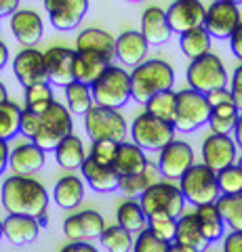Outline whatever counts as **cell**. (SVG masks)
I'll return each mask as SVG.
<instances>
[{
  "mask_svg": "<svg viewBox=\"0 0 242 252\" xmlns=\"http://www.w3.org/2000/svg\"><path fill=\"white\" fill-rule=\"evenodd\" d=\"M228 40H230V49H232V53H234V57L242 59V23L232 32Z\"/></svg>",
  "mask_w": 242,
  "mask_h": 252,
  "instance_id": "cell-50",
  "label": "cell"
},
{
  "mask_svg": "<svg viewBox=\"0 0 242 252\" xmlns=\"http://www.w3.org/2000/svg\"><path fill=\"white\" fill-rule=\"evenodd\" d=\"M84 128H87V135L91 137V141L107 139L122 143L129 132V124L118 109L91 105L87 114H84Z\"/></svg>",
  "mask_w": 242,
  "mask_h": 252,
  "instance_id": "cell-8",
  "label": "cell"
},
{
  "mask_svg": "<svg viewBox=\"0 0 242 252\" xmlns=\"http://www.w3.org/2000/svg\"><path fill=\"white\" fill-rule=\"evenodd\" d=\"M147 49H150V44L145 42L141 32H137V30H127L118 38H114V57L122 65L137 67L139 63H143Z\"/></svg>",
  "mask_w": 242,
  "mask_h": 252,
  "instance_id": "cell-20",
  "label": "cell"
},
{
  "mask_svg": "<svg viewBox=\"0 0 242 252\" xmlns=\"http://www.w3.org/2000/svg\"><path fill=\"white\" fill-rule=\"evenodd\" d=\"M177 244H181V246H187L196 252H202L205 248H208V242L202 238L200 233V227L196 223V217H194V212H185L177 219V225H175V240Z\"/></svg>",
  "mask_w": 242,
  "mask_h": 252,
  "instance_id": "cell-28",
  "label": "cell"
},
{
  "mask_svg": "<svg viewBox=\"0 0 242 252\" xmlns=\"http://www.w3.org/2000/svg\"><path fill=\"white\" fill-rule=\"evenodd\" d=\"M104 227L105 220L97 210L76 212L64 220V233L69 242H91L93 238H99Z\"/></svg>",
  "mask_w": 242,
  "mask_h": 252,
  "instance_id": "cell-16",
  "label": "cell"
},
{
  "mask_svg": "<svg viewBox=\"0 0 242 252\" xmlns=\"http://www.w3.org/2000/svg\"><path fill=\"white\" fill-rule=\"evenodd\" d=\"M13 74L23 89L46 82L42 53L38 49H34V46L32 49H21L13 59Z\"/></svg>",
  "mask_w": 242,
  "mask_h": 252,
  "instance_id": "cell-18",
  "label": "cell"
},
{
  "mask_svg": "<svg viewBox=\"0 0 242 252\" xmlns=\"http://www.w3.org/2000/svg\"><path fill=\"white\" fill-rule=\"evenodd\" d=\"M131 82V99H135L137 103L150 101L154 94L162 91H169L175 82V69L171 63L162 59H147L139 63L137 67H133L129 74Z\"/></svg>",
  "mask_w": 242,
  "mask_h": 252,
  "instance_id": "cell-2",
  "label": "cell"
},
{
  "mask_svg": "<svg viewBox=\"0 0 242 252\" xmlns=\"http://www.w3.org/2000/svg\"><path fill=\"white\" fill-rule=\"evenodd\" d=\"M194 162V149L190 143L185 141H179L173 139L171 143H167L165 147L158 152V172L167 181H175V179H181L183 172L192 166Z\"/></svg>",
  "mask_w": 242,
  "mask_h": 252,
  "instance_id": "cell-12",
  "label": "cell"
},
{
  "mask_svg": "<svg viewBox=\"0 0 242 252\" xmlns=\"http://www.w3.org/2000/svg\"><path fill=\"white\" fill-rule=\"evenodd\" d=\"M11 32L26 49H32L44 34V21L40 13L32 9H19L11 15Z\"/></svg>",
  "mask_w": 242,
  "mask_h": 252,
  "instance_id": "cell-19",
  "label": "cell"
},
{
  "mask_svg": "<svg viewBox=\"0 0 242 252\" xmlns=\"http://www.w3.org/2000/svg\"><path fill=\"white\" fill-rule=\"evenodd\" d=\"M223 252H242V231H232L225 235Z\"/></svg>",
  "mask_w": 242,
  "mask_h": 252,
  "instance_id": "cell-49",
  "label": "cell"
},
{
  "mask_svg": "<svg viewBox=\"0 0 242 252\" xmlns=\"http://www.w3.org/2000/svg\"><path fill=\"white\" fill-rule=\"evenodd\" d=\"M158 166L154 162H147V166L137 172V175H131V177H118V191L127 193V195H141L143 191L150 185H154L158 181Z\"/></svg>",
  "mask_w": 242,
  "mask_h": 252,
  "instance_id": "cell-32",
  "label": "cell"
},
{
  "mask_svg": "<svg viewBox=\"0 0 242 252\" xmlns=\"http://www.w3.org/2000/svg\"><path fill=\"white\" fill-rule=\"evenodd\" d=\"M205 99H207V103H208L210 109H213V107H219V105L234 103V101H232V94H230V91H228V86H225V89H217V91L207 93Z\"/></svg>",
  "mask_w": 242,
  "mask_h": 252,
  "instance_id": "cell-47",
  "label": "cell"
},
{
  "mask_svg": "<svg viewBox=\"0 0 242 252\" xmlns=\"http://www.w3.org/2000/svg\"><path fill=\"white\" fill-rule=\"evenodd\" d=\"M15 11H19L17 0H0V15H13Z\"/></svg>",
  "mask_w": 242,
  "mask_h": 252,
  "instance_id": "cell-53",
  "label": "cell"
},
{
  "mask_svg": "<svg viewBox=\"0 0 242 252\" xmlns=\"http://www.w3.org/2000/svg\"><path fill=\"white\" fill-rule=\"evenodd\" d=\"M107 65H112V63L105 61L104 57H99V55L76 53V57H74V80L80 82V84L91 86L101 76V72H104Z\"/></svg>",
  "mask_w": 242,
  "mask_h": 252,
  "instance_id": "cell-29",
  "label": "cell"
},
{
  "mask_svg": "<svg viewBox=\"0 0 242 252\" xmlns=\"http://www.w3.org/2000/svg\"><path fill=\"white\" fill-rule=\"evenodd\" d=\"M66 107L69 114L74 116H84L87 109L93 105V97H91V86L80 84V82H69L66 86Z\"/></svg>",
  "mask_w": 242,
  "mask_h": 252,
  "instance_id": "cell-37",
  "label": "cell"
},
{
  "mask_svg": "<svg viewBox=\"0 0 242 252\" xmlns=\"http://www.w3.org/2000/svg\"><path fill=\"white\" fill-rule=\"evenodd\" d=\"M232 94V101L238 109L242 107V65H238L232 74V89H228Z\"/></svg>",
  "mask_w": 242,
  "mask_h": 252,
  "instance_id": "cell-48",
  "label": "cell"
},
{
  "mask_svg": "<svg viewBox=\"0 0 242 252\" xmlns=\"http://www.w3.org/2000/svg\"><path fill=\"white\" fill-rule=\"evenodd\" d=\"M44 160H46V154L40 147H36L32 141L13 147L9 154V166L13 168L15 175H23V177L38 172L44 166Z\"/></svg>",
  "mask_w": 242,
  "mask_h": 252,
  "instance_id": "cell-22",
  "label": "cell"
},
{
  "mask_svg": "<svg viewBox=\"0 0 242 252\" xmlns=\"http://www.w3.org/2000/svg\"><path fill=\"white\" fill-rule=\"evenodd\" d=\"M76 53H93L105 61L114 59V36L107 30L87 28L76 36Z\"/></svg>",
  "mask_w": 242,
  "mask_h": 252,
  "instance_id": "cell-21",
  "label": "cell"
},
{
  "mask_svg": "<svg viewBox=\"0 0 242 252\" xmlns=\"http://www.w3.org/2000/svg\"><path fill=\"white\" fill-rule=\"evenodd\" d=\"M131 139L141 152H160L175 139V128L171 122L158 120L152 114H139L131 124Z\"/></svg>",
  "mask_w": 242,
  "mask_h": 252,
  "instance_id": "cell-7",
  "label": "cell"
},
{
  "mask_svg": "<svg viewBox=\"0 0 242 252\" xmlns=\"http://www.w3.org/2000/svg\"><path fill=\"white\" fill-rule=\"evenodd\" d=\"M36 223H38V227H46V223H49V217H46V212H42V215L36 217Z\"/></svg>",
  "mask_w": 242,
  "mask_h": 252,
  "instance_id": "cell-56",
  "label": "cell"
},
{
  "mask_svg": "<svg viewBox=\"0 0 242 252\" xmlns=\"http://www.w3.org/2000/svg\"><path fill=\"white\" fill-rule=\"evenodd\" d=\"M175 225H177V219L169 215H152L145 220V229H150L156 238L165 240L169 244L175 240Z\"/></svg>",
  "mask_w": 242,
  "mask_h": 252,
  "instance_id": "cell-43",
  "label": "cell"
},
{
  "mask_svg": "<svg viewBox=\"0 0 242 252\" xmlns=\"http://www.w3.org/2000/svg\"><path fill=\"white\" fill-rule=\"evenodd\" d=\"M175 97H177V93H173V89L154 94L150 101H145V112L156 116L158 120L173 122V116H175Z\"/></svg>",
  "mask_w": 242,
  "mask_h": 252,
  "instance_id": "cell-39",
  "label": "cell"
},
{
  "mask_svg": "<svg viewBox=\"0 0 242 252\" xmlns=\"http://www.w3.org/2000/svg\"><path fill=\"white\" fill-rule=\"evenodd\" d=\"M238 120H240V109L234 103H228L210 109L207 124L213 130V135H230Z\"/></svg>",
  "mask_w": 242,
  "mask_h": 252,
  "instance_id": "cell-35",
  "label": "cell"
},
{
  "mask_svg": "<svg viewBox=\"0 0 242 252\" xmlns=\"http://www.w3.org/2000/svg\"><path fill=\"white\" fill-rule=\"evenodd\" d=\"M185 78L190 89L200 94H207L217 89H225L230 80L223 61L213 53H207L202 57L190 61V65L185 69Z\"/></svg>",
  "mask_w": 242,
  "mask_h": 252,
  "instance_id": "cell-6",
  "label": "cell"
},
{
  "mask_svg": "<svg viewBox=\"0 0 242 252\" xmlns=\"http://www.w3.org/2000/svg\"><path fill=\"white\" fill-rule=\"evenodd\" d=\"M0 202L9 210V215H23L36 219L38 215L46 212L49 191L34 177L15 175L2 181V185H0Z\"/></svg>",
  "mask_w": 242,
  "mask_h": 252,
  "instance_id": "cell-1",
  "label": "cell"
},
{
  "mask_svg": "<svg viewBox=\"0 0 242 252\" xmlns=\"http://www.w3.org/2000/svg\"><path fill=\"white\" fill-rule=\"evenodd\" d=\"M238 147L230 135H208L202 141V164L210 170H221L236 164Z\"/></svg>",
  "mask_w": 242,
  "mask_h": 252,
  "instance_id": "cell-15",
  "label": "cell"
},
{
  "mask_svg": "<svg viewBox=\"0 0 242 252\" xmlns=\"http://www.w3.org/2000/svg\"><path fill=\"white\" fill-rule=\"evenodd\" d=\"M80 172L87 185L91 189H95L99 193H110L118 187V175L114 172L112 166H104V164H97L93 158H84L80 164Z\"/></svg>",
  "mask_w": 242,
  "mask_h": 252,
  "instance_id": "cell-24",
  "label": "cell"
},
{
  "mask_svg": "<svg viewBox=\"0 0 242 252\" xmlns=\"http://www.w3.org/2000/svg\"><path fill=\"white\" fill-rule=\"evenodd\" d=\"M205 11L207 6L198 2V0H177L165 11L167 15V23L171 28V34H185L190 30L202 28L205 23Z\"/></svg>",
  "mask_w": 242,
  "mask_h": 252,
  "instance_id": "cell-13",
  "label": "cell"
},
{
  "mask_svg": "<svg viewBox=\"0 0 242 252\" xmlns=\"http://www.w3.org/2000/svg\"><path fill=\"white\" fill-rule=\"evenodd\" d=\"M240 26V9L232 0H217L208 4L205 11V23L202 28L207 30L210 38H230V34Z\"/></svg>",
  "mask_w": 242,
  "mask_h": 252,
  "instance_id": "cell-11",
  "label": "cell"
},
{
  "mask_svg": "<svg viewBox=\"0 0 242 252\" xmlns=\"http://www.w3.org/2000/svg\"><path fill=\"white\" fill-rule=\"evenodd\" d=\"M59 252H99V250L95 244H91V242H69Z\"/></svg>",
  "mask_w": 242,
  "mask_h": 252,
  "instance_id": "cell-51",
  "label": "cell"
},
{
  "mask_svg": "<svg viewBox=\"0 0 242 252\" xmlns=\"http://www.w3.org/2000/svg\"><path fill=\"white\" fill-rule=\"evenodd\" d=\"M99 242L107 252H131L133 248V233L124 231L118 225H107L99 235Z\"/></svg>",
  "mask_w": 242,
  "mask_h": 252,
  "instance_id": "cell-38",
  "label": "cell"
},
{
  "mask_svg": "<svg viewBox=\"0 0 242 252\" xmlns=\"http://www.w3.org/2000/svg\"><path fill=\"white\" fill-rule=\"evenodd\" d=\"M53 99L55 97H53V89L49 82H40L26 89V109H32V112H42Z\"/></svg>",
  "mask_w": 242,
  "mask_h": 252,
  "instance_id": "cell-42",
  "label": "cell"
},
{
  "mask_svg": "<svg viewBox=\"0 0 242 252\" xmlns=\"http://www.w3.org/2000/svg\"><path fill=\"white\" fill-rule=\"evenodd\" d=\"M147 156L145 152H141L137 145L133 143H118V152L114 156V162H112V168L118 177H131V175H137L147 166Z\"/></svg>",
  "mask_w": 242,
  "mask_h": 252,
  "instance_id": "cell-25",
  "label": "cell"
},
{
  "mask_svg": "<svg viewBox=\"0 0 242 252\" xmlns=\"http://www.w3.org/2000/svg\"><path fill=\"white\" fill-rule=\"evenodd\" d=\"M215 177H217L219 193L240 195V191H242V168L238 166V164H230V166L217 170Z\"/></svg>",
  "mask_w": 242,
  "mask_h": 252,
  "instance_id": "cell-41",
  "label": "cell"
},
{
  "mask_svg": "<svg viewBox=\"0 0 242 252\" xmlns=\"http://www.w3.org/2000/svg\"><path fill=\"white\" fill-rule=\"evenodd\" d=\"M141 36L147 44H165L171 38V28L167 23V15L158 6H147L141 15Z\"/></svg>",
  "mask_w": 242,
  "mask_h": 252,
  "instance_id": "cell-26",
  "label": "cell"
},
{
  "mask_svg": "<svg viewBox=\"0 0 242 252\" xmlns=\"http://www.w3.org/2000/svg\"><path fill=\"white\" fill-rule=\"evenodd\" d=\"M179 191L183 200L194 204V206H205V204H215L219 198V187H217L215 170H210L205 164H192L179 179Z\"/></svg>",
  "mask_w": 242,
  "mask_h": 252,
  "instance_id": "cell-5",
  "label": "cell"
},
{
  "mask_svg": "<svg viewBox=\"0 0 242 252\" xmlns=\"http://www.w3.org/2000/svg\"><path fill=\"white\" fill-rule=\"evenodd\" d=\"M0 240H2V219H0Z\"/></svg>",
  "mask_w": 242,
  "mask_h": 252,
  "instance_id": "cell-58",
  "label": "cell"
},
{
  "mask_svg": "<svg viewBox=\"0 0 242 252\" xmlns=\"http://www.w3.org/2000/svg\"><path fill=\"white\" fill-rule=\"evenodd\" d=\"M169 242L156 238L150 229H143L137 233V238L133 240V252H167Z\"/></svg>",
  "mask_w": 242,
  "mask_h": 252,
  "instance_id": "cell-44",
  "label": "cell"
},
{
  "mask_svg": "<svg viewBox=\"0 0 242 252\" xmlns=\"http://www.w3.org/2000/svg\"><path fill=\"white\" fill-rule=\"evenodd\" d=\"M139 206L143 208L145 217L152 215H169L173 219H179L183 215L185 200L179 187L171 181H156L141 193V202Z\"/></svg>",
  "mask_w": 242,
  "mask_h": 252,
  "instance_id": "cell-9",
  "label": "cell"
},
{
  "mask_svg": "<svg viewBox=\"0 0 242 252\" xmlns=\"http://www.w3.org/2000/svg\"><path fill=\"white\" fill-rule=\"evenodd\" d=\"M91 97L93 105L118 109L124 107L131 99V82L129 72L118 65H107L101 76L91 84Z\"/></svg>",
  "mask_w": 242,
  "mask_h": 252,
  "instance_id": "cell-4",
  "label": "cell"
},
{
  "mask_svg": "<svg viewBox=\"0 0 242 252\" xmlns=\"http://www.w3.org/2000/svg\"><path fill=\"white\" fill-rule=\"evenodd\" d=\"M55 152V160L61 168H68V170H74V168H80L82 160L87 158V152H84V143L78 135H68L66 139L59 141V145L53 149Z\"/></svg>",
  "mask_w": 242,
  "mask_h": 252,
  "instance_id": "cell-31",
  "label": "cell"
},
{
  "mask_svg": "<svg viewBox=\"0 0 242 252\" xmlns=\"http://www.w3.org/2000/svg\"><path fill=\"white\" fill-rule=\"evenodd\" d=\"M167 252H196V250H192V248H187V246H181V244H177V242H171Z\"/></svg>",
  "mask_w": 242,
  "mask_h": 252,
  "instance_id": "cell-55",
  "label": "cell"
},
{
  "mask_svg": "<svg viewBox=\"0 0 242 252\" xmlns=\"http://www.w3.org/2000/svg\"><path fill=\"white\" fill-rule=\"evenodd\" d=\"M116 152H118V143L116 141L101 139V141H93L89 158H93L97 164H104V166H112Z\"/></svg>",
  "mask_w": 242,
  "mask_h": 252,
  "instance_id": "cell-45",
  "label": "cell"
},
{
  "mask_svg": "<svg viewBox=\"0 0 242 252\" xmlns=\"http://www.w3.org/2000/svg\"><path fill=\"white\" fill-rule=\"evenodd\" d=\"M53 200L64 210L76 208L84 200V181L74 175L61 177L55 183V189H53Z\"/></svg>",
  "mask_w": 242,
  "mask_h": 252,
  "instance_id": "cell-27",
  "label": "cell"
},
{
  "mask_svg": "<svg viewBox=\"0 0 242 252\" xmlns=\"http://www.w3.org/2000/svg\"><path fill=\"white\" fill-rule=\"evenodd\" d=\"M6 61H9V46L0 40V69L6 65Z\"/></svg>",
  "mask_w": 242,
  "mask_h": 252,
  "instance_id": "cell-54",
  "label": "cell"
},
{
  "mask_svg": "<svg viewBox=\"0 0 242 252\" xmlns=\"http://www.w3.org/2000/svg\"><path fill=\"white\" fill-rule=\"evenodd\" d=\"M74 49H68V46H51L49 51H44L42 59L46 82L64 86V89L69 82H74Z\"/></svg>",
  "mask_w": 242,
  "mask_h": 252,
  "instance_id": "cell-14",
  "label": "cell"
},
{
  "mask_svg": "<svg viewBox=\"0 0 242 252\" xmlns=\"http://www.w3.org/2000/svg\"><path fill=\"white\" fill-rule=\"evenodd\" d=\"M194 217H196V223L200 227V233H202V238L208 242V246L213 242H219L223 238L225 223L221 220L219 212H217V208H215V204L196 206V210H194Z\"/></svg>",
  "mask_w": 242,
  "mask_h": 252,
  "instance_id": "cell-30",
  "label": "cell"
},
{
  "mask_svg": "<svg viewBox=\"0 0 242 252\" xmlns=\"http://www.w3.org/2000/svg\"><path fill=\"white\" fill-rule=\"evenodd\" d=\"M44 9L55 30H74L87 15V0H44Z\"/></svg>",
  "mask_w": 242,
  "mask_h": 252,
  "instance_id": "cell-17",
  "label": "cell"
},
{
  "mask_svg": "<svg viewBox=\"0 0 242 252\" xmlns=\"http://www.w3.org/2000/svg\"><path fill=\"white\" fill-rule=\"evenodd\" d=\"M6 99H9V93H6L4 82H0V103H2V101H6Z\"/></svg>",
  "mask_w": 242,
  "mask_h": 252,
  "instance_id": "cell-57",
  "label": "cell"
},
{
  "mask_svg": "<svg viewBox=\"0 0 242 252\" xmlns=\"http://www.w3.org/2000/svg\"><path fill=\"white\" fill-rule=\"evenodd\" d=\"M38 227L34 217H23V215H9L2 220V235L15 246H26L32 244L38 238Z\"/></svg>",
  "mask_w": 242,
  "mask_h": 252,
  "instance_id": "cell-23",
  "label": "cell"
},
{
  "mask_svg": "<svg viewBox=\"0 0 242 252\" xmlns=\"http://www.w3.org/2000/svg\"><path fill=\"white\" fill-rule=\"evenodd\" d=\"M74 132V122L72 114L68 112L64 103H59L57 99H53L42 112H38V128L36 135L32 137V143L40 147L42 152H53L61 139Z\"/></svg>",
  "mask_w": 242,
  "mask_h": 252,
  "instance_id": "cell-3",
  "label": "cell"
},
{
  "mask_svg": "<svg viewBox=\"0 0 242 252\" xmlns=\"http://www.w3.org/2000/svg\"><path fill=\"white\" fill-rule=\"evenodd\" d=\"M210 107L207 103L205 94H200L192 89H183L175 97V116H173V128L181 132H192L205 126L208 122Z\"/></svg>",
  "mask_w": 242,
  "mask_h": 252,
  "instance_id": "cell-10",
  "label": "cell"
},
{
  "mask_svg": "<svg viewBox=\"0 0 242 252\" xmlns=\"http://www.w3.org/2000/svg\"><path fill=\"white\" fill-rule=\"evenodd\" d=\"M19 116L21 107L15 101L6 99L0 103V139L9 141L19 132Z\"/></svg>",
  "mask_w": 242,
  "mask_h": 252,
  "instance_id": "cell-40",
  "label": "cell"
},
{
  "mask_svg": "<svg viewBox=\"0 0 242 252\" xmlns=\"http://www.w3.org/2000/svg\"><path fill=\"white\" fill-rule=\"evenodd\" d=\"M179 49H181V53L187 59L194 61V59L202 57V55L210 53V36L207 34L205 28L190 30L179 36Z\"/></svg>",
  "mask_w": 242,
  "mask_h": 252,
  "instance_id": "cell-34",
  "label": "cell"
},
{
  "mask_svg": "<svg viewBox=\"0 0 242 252\" xmlns=\"http://www.w3.org/2000/svg\"><path fill=\"white\" fill-rule=\"evenodd\" d=\"M215 208L223 223L232 227V231H242V195L219 193L215 200Z\"/></svg>",
  "mask_w": 242,
  "mask_h": 252,
  "instance_id": "cell-36",
  "label": "cell"
},
{
  "mask_svg": "<svg viewBox=\"0 0 242 252\" xmlns=\"http://www.w3.org/2000/svg\"><path fill=\"white\" fill-rule=\"evenodd\" d=\"M38 128V112H32V109H21L19 116V132H23L30 141L36 135Z\"/></svg>",
  "mask_w": 242,
  "mask_h": 252,
  "instance_id": "cell-46",
  "label": "cell"
},
{
  "mask_svg": "<svg viewBox=\"0 0 242 252\" xmlns=\"http://www.w3.org/2000/svg\"><path fill=\"white\" fill-rule=\"evenodd\" d=\"M9 154H11V147L6 141L0 139V175L6 170V166H9Z\"/></svg>",
  "mask_w": 242,
  "mask_h": 252,
  "instance_id": "cell-52",
  "label": "cell"
},
{
  "mask_svg": "<svg viewBox=\"0 0 242 252\" xmlns=\"http://www.w3.org/2000/svg\"><path fill=\"white\" fill-rule=\"evenodd\" d=\"M145 212L143 208L139 206V202L137 200H127V202H122L118 210H116V225L122 227L124 231H129V233H139V231H143L145 229Z\"/></svg>",
  "mask_w": 242,
  "mask_h": 252,
  "instance_id": "cell-33",
  "label": "cell"
}]
</instances>
